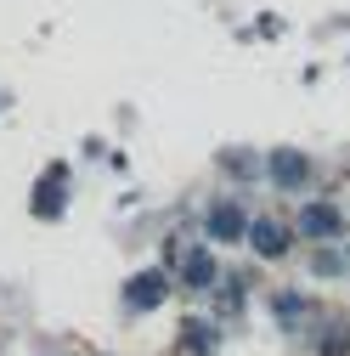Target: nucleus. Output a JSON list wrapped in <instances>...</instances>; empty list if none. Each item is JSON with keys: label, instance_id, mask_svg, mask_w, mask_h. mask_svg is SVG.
<instances>
[{"label": "nucleus", "instance_id": "f257e3e1", "mask_svg": "<svg viewBox=\"0 0 350 356\" xmlns=\"http://www.w3.org/2000/svg\"><path fill=\"white\" fill-rule=\"evenodd\" d=\"M203 227H209L215 243H238V238L249 232V215H243L232 198H221V204H209V220H203Z\"/></svg>", "mask_w": 350, "mask_h": 356}, {"label": "nucleus", "instance_id": "f03ea898", "mask_svg": "<svg viewBox=\"0 0 350 356\" xmlns=\"http://www.w3.org/2000/svg\"><path fill=\"white\" fill-rule=\"evenodd\" d=\"M299 232L317 238V243H328V238L344 232V215H339L333 204H305V209H299Z\"/></svg>", "mask_w": 350, "mask_h": 356}, {"label": "nucleus", "instance_id": "7ed1b4c3", "mask_svg": "<svg viewBox=\"0 0 350 356\" xmlns=\"http://www.w3.org/2000/svg\"><path fill=\"white\" fill-rule=\"evenodd\" d=\"M305 175H311L305 153H294V147H277V153H272V187H283V193H299V187H305Z\"/></svg>", "mask_w": 350, "mask_h": 356}, {"label": "nucleus", "instance_id": "20e7f679", "mask_svg": "<svg viewBox=\"0 0 350 356\" xmlns=\"http://www.w3.org/2000/svg\"><path fill=\"white\" fill-rule=\"evenodd\" d=\"M164 289H169V283H164V272H142L136 283L124 289V300H130V311H153V305L164 300Z\"/></svg>", "mask_w": 350, "mask_h": 356}, {"label": "nucleus", "instance_id": "39448f33", "mask_svg": "<svg viewBox=\"0 0 350 356\" xmlns=\"http://www.w3.org/2000/svg\"><path fill=\"white\" fill-rule=\"evenodd\" d=\"M181 277H187L192 289H215V283H221V266H215L209 249H192V254L181 260Z\"/></svg>", "mask_w": 350, "mask_h": 356}, {"label": "nucleus", "instance_id": "423d86ee", "mask_svg": "<svg viewBox=\"0 0 350 356\" xmlns=\"http://www.w3.org/2000/svg\"><path fill=\"white\" fill-rule=\"evenodd\" d=\"M249 238H254V249L266 254V260H277V254L288 249V238H283V227H277V220H254V227H249Z\"/></svg>", "mask_w": 350, "mask_h": 356}, {"label": "nucleus", "instance_id": "0eeeda50", "mask_svg": "<svg viewBox=\"0 0 350 356\" xmlns=\"http://www.w3.org/2000/svg\"><path fill=\"white\" fill-rule=\"evenodd\" d=\"M187 350H198V356H203V350H215V328H203V323L192 317V328H187Z\"/></svg>", "mask_w": 350, "mask_h": 356}, {"label": "nucleus", "instance_id": "6e6552de", "mask_svg": "<svg viewBox=\"0 0 350 356\" xmlns=\"http://www.w3.org/2000/svg\"><path fill=\"white\" fill-rule=\"evenodd\" d=\"M57 204H62V198H57V170H51V175H46V193L34 198V209H40V215H57Z\"/></svg>", "mask_w": 350, "mask_h": 356}, {"label": "nucleus", "instance_id": "1a4fd4ad", "mask_svg": "<svg viewBox=\"0 0 350 356\" xmlns=\"http://www.w3.org/2000/svg\"><path fill=\"white\" fill-rule=\"evenodd\" d=\"M221 164H226L232 175H254V170H260V164H254V153H226Z\"/></svg>", "mask_w": 350, "mask_h": 356}, {"label": "nucleus", "instance_id": "9d476101", "mask_svg": "<svg viewBox=\"0 0 350 356\" xmlns=\"http://www.w3.org/2000/svg\"><path fill=\"white\" fill-rule=\"evenodd\" d=\"M277 317H283V323L305 317V300H294V294H277Z\"/></svg>", "mask_w": 350, "mask_h": 356}]
</instances>
